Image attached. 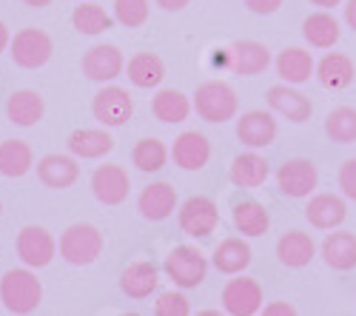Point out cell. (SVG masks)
I'll return each mask as SVG.
<instances>
[{
  "label": "cell",
  "instance_id": "cell-1",
  "mask_svg": "<svg viewBox=\"0 0 356 316\" xmlns=\"http://www.w3.org/2000/svg\"><path fill=\"white\" fill-rule=\"evenodd\" d=\"M0 302L9 313H35L43 302V285L38 274L26 268H12L0 279Z\"/></svg>",
  "mask_w": 356,
  "mask_h": 316
},
{
  "label": "cell",
  "instance_id": "cell-2",
  "mask_svg": "<svg viewBox=\"0 0 356 316\" xmlns=\"http://www.w3.org/2000/svg\"><path fill=\"white\" fill-rule=\"evenodd\" d=\"M197 117L205 123H228L236 117V108H240V100H236V92L222 80H209L200 83L194 100H191Z\"/></svg>",
  "mask_w": 356,
  "mask_h": 316
},
{
  "label": "cell",
  "instance_id": "cell-3",
  "mask_svg": "<svg viewBox=\"0 0 356 316\" xmlns=\"http://www.w3.org/2000/svg\"><path fill=\"white\" fill-rule=\"evenodd\" d=\"M163 271L174 282V288L188 291V288L202 285L205 274H209V256H205L197 245H177L168 251Z\"/></svg>",
  "mask_w": 356,
  "mask_h": 316
},
{
  "label": "cell",
  "instance_id": "cell-4",
  "mask_svg": "<svg viewBox=\"0 0 356 316\" xmlns=\"http://www.w3.org/2000/svg\"><path fill=\"white\" fill-rule=\"evenodd\" d=\"M103 253V234L92 222H74L60 234V256L69 265H92Z\"/></svg>",
  "mask_w": 356,
  "mask_h": 316
},
{
  "label": "cell",
  "instance_id": "cell-5",
  "mask_svg": "<svg viewBox=\"0 0 356 316\" xmlns=\"http://www.w3.org/2000/svg\"><path fill=\"white\" fill-rule=\"evenodd\" d=\"M177 222H180L183 234L194 237V240H205L217 231L220 225V208L211 197L205 194H197V197H188L186 203L177 208Z\"/></svg>",
  "mask_w": 356,
  "mask_h": 316
},
{
  "label": "cell",
  "instance_id": "cell-6",
  "mask_svg": "<svg viewBox=\"0 0 356 316\" xmlns=\"http://www.w3.org/2000/svg\"><path fill=\"white\" fill-rule=\"evenodd\" d=\"M51 51L54 43L51 38L43 32V28H20V32L9 40V54H12V63L20 69H40L51 60Z\"/></svg>",
  "mask_w": 356,
  "mask_h": 316
},
{
  "label": "cell",
  "instance_id": "cell-7",
  "mask_svg": "<svg viewBox=\"0 0 356 316\" xmlns=\"http://www.w3.org/2000/svg\"><path fill=\"white\" fill-rule=\"evenodd\" d=\"M92 114L95 120L106 128H120L131 120L134 114V97L123 89V85H103L92 100Z\"/></svg>",
  "mask_w": 356,
  "mask_h": 316
},
{
  "label": "cell",
  "instance_id": "cell-8",
  "mask_svg": "<svg viewBox=\"0 0 356 316\" xmlns=\"http://www.w3.org/2000/svg\"><path fill=\"white\" fill-rule=\"evenodd\" d=\"M319 185V171L311 160L305 157H293V160H285L280 168H277V188L291 197V199H305L316 191Z\"/></svg>",
  "mask_w": 356,
  "mask_h": 316
},
{
  "label": "cell",
  "instance_id": "cell-9",
  "mask_svg": "<svg viewBox=\"0 0 356 316\" xmlns=\"http://www.w3.org/2000/svg\"><path fill=\"white\" fill-rule=\"evenodd\" d=\"M265 294H262V285L254 276H240L234 274V279L225 282L222 288V308L231 316H254L262 310Z\"/></svg>",
  "mask_w": 356,
  "mask_h": 316
},
{
  "label": "cell",
  "instance_id": "cell-10",
  "mask_svg": "<svg viewBox=\"0 0 356 316\" xmlns=\"http://www.w3.org/2000/svg\"><path fill=\"white\" fill-rule=\"evenodd\" d=\"M15 248H17L20 263L29 265V268H46V265L54 260V253H57L54 237L46 231V228H40V225H26V228H20Z\"/></svg>",
  "mask_w": 356,
  "mask_h": 316
},
{
  "label": "cell",
  "instance_id": "cell-11",
  "mask_svg": "<svg viewBox=\"0 0 356 316\" xmlns=\"http://www.w3.org/2000/svg\"><path fill=\"white\" fill-rule=\"evenodd\" d=\"M80 69L88 80H95V83H111L117 80L123 72H126V60H123V51L111 46V43H97L92 46L86 54H83V60H80Z\"/></svg>",
  "mask_w": 356,
  "mask_h": 316
},
{
  "label": "cell",
  "instance_id": "cell-12",
  "mask_svg": "<svg viewBox=\"0 0 356 316\" xmlns=\"http://www.w3.org/2000/svg\"><path fill=\"white\" fill-rule=\"evenodd\" d=\"M131 191V180H129V171L123 165H97L95 174H92V194L97 197V203L103 206H120L129 199Z\"/></svg>",
  "mask_w": 356,
  "mask_h": 316
},
{
  "label": "cell",
  "instance_id": "cell-13",
  "mask_svg": "<svg viewBox=\"0 0 356 316\" xmlns=\"http://www.w3.org/2000/svg\"><path fill=\"white\" fill-rule=\"evenodd\" d=\"M236 140L248 149H265L277 140V120L271 111L265 108H254L245 111L240 120H236Z\"/></svg>",
  "mask_w": 356,
  "mask_h": 316
},
{
  "label": "cell",
  "instance_id": "cell-14",
  "mask_svg": "<svg viewBox=\"0 0 356 316\" xmlns=\"http://www.w3.org/2000/svg\"><path fill=\"white\" fill-rule=\"evenodd\" d=\"M265 100H268L271 111H277L280 117H285L291 123H305V120H311V114H314L311 100L300 89H293L291 83L271 85L268 94H265Z\"/></svg>",
  "mask_w": 356,
  "mask_h": 316
},
{
  "label": "cell",
  "instance_id": "cell-15",
  "mask_svg": "<svg viewBox=\"0 0 356 316\" xmlns=\"http://www.w3.org/2000/svg\"><path fill=\"white\" fill-rule=\"evenodd\" d=\"M268 66H271V51L259 40H236L228 49V69L240 77L262 74Z\"/></svg>",
  "mask_w": 356,
  "mask_h": 316
},
{
  "label": "cell",
  "instance_id": "cell-16",
  "mask_svg": "<svg viewBox=\"0 0 356 316\" xmlns=\"http://www.w3.org/2000/svg\"><path fill=\"white\" fill-rule=\"evenodd\" d=\"M171 160L183 171H200L211 160V142L202 131H183L171 146Z\"/></svg>",
  "mask_w": 356,
  "mask_h": 316
},
{
  "label": "cell",
  "instance_id": "cell-17",
  "mask_svg": "<svg viewBox=\"0 0 356 316\" xmlns=\"http://www.w3.org/2000/svg\"><path fill=\"white\" fill-rule=\"evenodd\" d=\"M348 217V206L339 194H314L305 206V219L319 231H334Z\"/></svg>",
  "mask_w": 356,
  "mask_h": 316
},
{
  "label": "cell",
  "instance_id": "cell-18",
  "mask_svg": "<svg viewBox=\"0 0 356 316\" xmlns=\"http://www.w3.org/2000/svg\"><path fill=\"white\" fill-rule=\"evenodd\" d=\"M137 208L148 222H163L177 211V191L171 183H152L137 197Z\"/></svg>",
  "mask_w": 356,
  "mask_h": 316
},
{
  "label": "cell",
  "instance_id": "cell-19",
  "mask_svg": "<svg viewBox=\"0 0 356 316\" xmlns=\"http://www.w3.org/2000/svg\"><path fill=\"white\" fill-rule=\"evenodd\" d=\"M228 177L236 188H259L265 185V180L271 177V163L265 160L257 149L245 151V154H236L231 168H228Z\"/></svg>",
  "mask_w": 356,
  "mask_h": 316
},
{
  "label": "cell",
  "instance_id": "cell-20",
  "mask_svg": "<svg viewBox=\"0 0 356 316\" xmlns=\"http://www.w3.org/2000/svg\"><path fill=\"white\" fill-rule=\"evenodd\" d=\"M80 177V165H77V157L74 154H46L40 163H38V180L49 188H72Z\"/></svg>",
  "mask_w": 356,
  "mask_h": 316
},
{
  "label": "cell",
  "instance_id": "cell-21",
  "mask_svg": "<svg viewBox=\"0 0 356 316\" xmlns=\"http://www.w3.org/2000/svg\"><path fill=\"white\" fill-rule=\"evenodd\" d=\"M160 285V268L148 260H137L131 265H126L123 276H120V291L129 299H148Z\"/></svg>",
  "mask_w": 356,
  "mask_h": 316
},
{
  "label": "cell",
  "instance_id": "cell-22",
  "mask_svg": "<svg viewBox=\"0 0 356 316\" xmlns=\"http://www.w3.org/2000/svg\"><path fill=\"white\" fill-rule=\"evenodd\" d=\"M274 66H277L280 80H282V83H291V85H302V83H308V80L316 74V63H314L311 51H305V49H300V46L282 49V51L277 54Z\"/></svg>",
  "mask_w": 356,
  "mask_h": 316
},
{
  "label": "cell",
  "instance_id": "cell-23",
  "mask_svg": "<svg viewBox=\"0 0 356 316\" xmlns=\"http://www.w3.org/2000/svg\"><path fill=\"white\" fill-rule=\"evenodd\" d=\"M66 149L77 160H100L114 151V140L106 128H77L69 134Z\"/></svg>",
  "mask_w": 356,
  "mask_h": 316
},
{
  "label": "cell",
  "instance_id": "cell-24",
  "mask_svg": "<svg viewBox=\"0 0 356 316\" xmlns=\"http://www.w3.org/2000/svg\"><path fill=\"white\" fill-rule=\"evenodd\" d=\"M353 77H356V66H353L350 57L342 54V51H328L316 63V80H319L322 89L342 92L353 83Z\"/></svg>",
  "mask_w": 356,
  "mask_h": 316
},
{
  "label": "cell",
  "instance_id": "cell-25",
  "mask_svg": "<svg viewBox=\"0 0 356 316\" xmlns=\"http://www.w3.org/2000/svg\"><path fill=\"white\" fill-rule=\"evenodd\" d=\"M277 256L285 268H305L316 256V245L311 234L300 231V228H291V231H285L277 240Z\"/></svg>",
  "mask_w": 356,
  "mask_h": 316
},
{
  "label": "cell",
  "instance_id": "cell-26",
  "mask_svg": "<svg viewBox=\"0 0 356 316\" xmlns=\"http://www.w3.org/2000/svg\"><path fill=\"white\" fill-rule=\"evenodd\" d=\"M302 38L314 49H334L339 43V38H342V26H339V20L328 9H319V12L305 17Z\"/></svg>",
  "mask_w": 356,
  "mask_h": 316
},
{
  "label": "cell",
  "instance_id": "cell-27",
  "mask_svg": "<svg viewBox=\"0 0 356 316\" xmlns=\"http://www.w3.org/2000/svg\"><path fill=\"white\" fill-rule=\"evenodd\" d=\"M46 114V103L38 92L32 89H20V92H12L9 100H6V117L15 123V126H38Z\"/></svg>",
  "mask_w": 356,
  "mask_h": 316
},
{
  "label": "cell",
  "instance_id": "cell-28",
  "mask_svg": "<svg viewBox=\"0 0 356 316\" xmlns=\"http://www.w3.org/2000/svg\"><path fill=\"white\" fill-rule=\"evenodd\" d=\"M251 260H254L251 245H248L245 240H240V237H228V240H222V242L214 248V253H211L214 268H217L220 274H228V276L243 274V271L251 265Z\"/></svg>",
  "mask_w": 356,
  "mask_h": 316
},
{
  "label": "cell",
  "instance_id": "cell-29",
  "mask_svg": "<svg viewBox=\"0 0 356 316\" xmlns=\"http://www.w3.org/2000/svg\"><path fill=\"white\" fill-rule=\"evenodd\" d=\"M322 260L334 271H350L356 268V234L350 231H334L322 240Z\"/></svg>",
  "mask_w": 356,
  "mask_h": 316
},
{
  "label": "cell",
  "instance_id": "cell-30",
  "mask_svg": "<svg viewBox=\"0 0 356 316\" xmlns=\"http://www.w3.org/2000/svg\"><path fill=\"white\" fill-rule=\"evenodd\" d=\"M231 219H234V228L243 237H262V234H268V228H271L268 208L262 203H257V199H243V203H236Z\"/></svg>",
  "mask_w": 356,
  "mask_h": 316
},
{
  "label": "cell",
  "instance_id": "cell-31",
  "mask_svg": "<svg viewBox=\"0 0 356 316\" xmlns=\"http://www.w3.org/2000/svg\"><path fill=\"white\" fill-rule=\"evenodd\" d=\"M126 74L137 89H157V85L165 80V63L154 51H137L126 66Z\"/></svg>",
  "mask_w": 356,
  "mask_h": 316
},
{
  "label": "cell",
  "instance_id": "cell-32",
  "mask_svg": "<svg viewBox=\"0 0 356 316\" xmlns=\"http://www.w3.org/2000/svg\"><path fill=\"white\" fill-rule=\"evenodd\" d=\"M35 165V151L26 140H3L0 142V174L3 177H26Z\"/></svg>",
  "mask_w": 356,
  "mask_h": 316
},
{
  "label": "cell",
  "instance_id": "cell-33",
  "mask_svg": "<svg viewBox=\"0 0 356 316\" xmlns=\"http://www.w3.org/2000/svg\"><path fill=\"white\" fill-rule=\"evenodd\" d=\"M191 111H194L191 100L177 89H160L152 97V114L160 123H186Z\"/></svg>",
  "mask_w": 356,
  "mask_h": 316
},
{
  "label": "cell",
  "instance_id": "cell-34",
  "mask_svg": "<svg viewBox=\"0 0 356 316\" xmlns=\"http://www.w3.org/2000/svg\"><path fill=\"white\" fill-rule=\"evenodd\" d=\"M72 23H74V28L80 35L97 38V35H106L114 26V15H108L100 3H83L80 0V6L72 12Z\"/></svg>",
  "mask_w": 356,
  "mask_h": 316
},
{
  "label": "cell",
  "instance_id": "cell-35",
  "mask_svg": "<svg viewBox=\"0 0 356 316\" xmlns=\"http://www.w3.org/2000/svg\"><path fill=\"white\" fill-rule=\"evenodd\" d=\"M168 157H171V151L157 137H143L131 151V163L137 165V171H143V174H157V171H163Z\"/></svg>",
  "mask_w": 356,
  "mask_h": 316
},
{
  "label": "cell",
  "instance_id": "cell-36",
  "mask_svg": "<svg viewBox=\"0 0 356 316\" xmlns=\"http://www.w3.org/2000/svg\"><path fill=\"white\" fill-rule=\"evenodd\" d=\"M325 134H328L339 146H350L356 142V108L339 106L325 117Z\"/></svg>",
  "mask_w": 356,
  "mask_h": 316
},
{
  "label": "cell",
  "instance_id": "cell-37",
  "mask_svg": "<svg viewBox=\"0 0 356 316\" xmlns=\"http://www.w3.org/2000/svg\"><path fill=\"white\" fill-rule=\"evenodd\" d=\"M148 0H114V23H120L126 28H137L148 20Z\"/></svg>",
  "mask_w": 356,
  "mask_h": 316
},
{
  "label": "cell",
  "instance_id": "cell-38",
  "mask_svg": "<svg viewBox=\"0 0 356 316\" xmlns=\"http://www.w3.org/2000/svg\"><path fill=\"white\" fill-rule=\"evenodd\" d=\"M154 313L157 316H188L191 313V305H188V297L180 291H165L157 297L154 302Z\"/></svg>",
  "mask_w": 356,
  "mask_h": 316
},
{
  "label": "cell",
  "instance_id": "cell-39",
  "mask_svg": "<svg viewBox=\"0 0 356 316\" xmlns=\"http://www.w3.org/2000/svg\"><path fill=\"white\" fill-rule=\"evenodd\" d=\"M339 188L348 199H353L356 203V157L345 160L342 168H339Z\"/></svg>",
  "mask_w": 356,
  "mask_h": 316
},
{
  "label": "cell",
  "instance_id": "cell-40",
  "mask_svg": "<svg viewBox=\"0 0 356 316\" xmlns=\"http://www.w3.org/2000/svg\"><path fill=\"white\" fill-rule=\"evenodd\" d=\"M282 3H285V0H245V6L254 15H274V12H280Z\"/></svg>",
  "mask_w": 356,
  "mask_h": 316
},
{
  "label": "cell",
  "instance_id": "cell-41",
  "mask_svg": "<svg viewBox=\"0 0 356 316\" xmlns=\"http://www.w3.org/2000/svg\"><path fill=\"white\" fill-rule=\"evenodd\" d=\"M262 313H265V316H293L296 308H293L291 302H271V305L262 308Z\"/></svg>",
  "mask_w": 356,
  "mask_h": 316
},
{
  "label": "cell",
  "instance_id": "cell-42",
  "mask_svg": "<svg viewBox=\"0 0 356 316\" xmlns=\"http://www.w3.org/2000/svg\"><path fill=\"white\" fill-rule=\"evenodd\" d=\"M154 3L163 9V12H183L191 0H154Z\"/></svg>",
  "mask_w": 356,
  "mask_h": 316
},
{
  "label": "cell",
  "instance_id": "cell-43",
  "mask_svg": "<svg viewBox=\"0 0 356 316\" xmlns=\"http://www.w3.org/2000/svg\"><path fill=\"white\" fill-rule=\"evenodd\" d=\"M345 23L356 32V0H345Z\"/></svg>",
  "mask_w": 356,
  "mask_h": 316
},
{
  "label": "cell",
  "instance_id": "cell-44",
  "mask_svg": "<svg viewBox=\"0 0 356 316\" xmlns=\"http://www.w3.org/2000/svg\"><path fill=\"white\" fill-rule=\"evenodd\" d=\"M9 40H12V38H9V28H6V23H3V20H0V54H3V51L9 49Z\"/></svg>",
  "mask_w": 356,
  "mask_h": 316
},
{
  "label": "cell",
  "instance_id": "cell-45",
  "mask_svg": "<svg viewBox=\"0 0 356 316\" xmlns=\"http://www.w3.org/2000/svg\"><path fill=\"white\" fill-rule=\"evenodd\" d=\"M314 6H319V9H334V6H339L342 0H311Z\"/></svg>",
  "mask_w": 356,
  "mask_h": 316
},
{
  "label": "cell",
  "instance_id": "cell-46",
  "mask_svg": "<svg viewBox=\"0 0 356 316\" xmlns=\"http://www.w3.org/2000/svg\"><path fill=\"white\" fill-rule=\"evenodd\" d=\"M26 6H32V9H43V6H49L51 0H23Z\"/></svg>",
  "mask_w": 356,
  "mask_h": 316
},
{
  "label": "cell",
  "instance_id": "cell-47",
  "mask_svg": "<svg viewBox=\"0 0 356 316\" xmlns=\"http://www.w3.org/2000/svg\"><path fill=\"white\" fill-rule=\"evenodd\" d=\"M0 214H3V203H0Z\"/></svg>",
  "mask_w": 356,
  "mask_h": 316
}]
</instances>
